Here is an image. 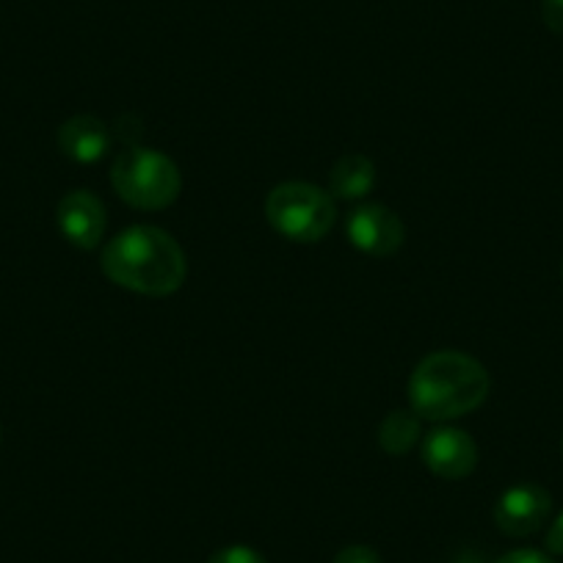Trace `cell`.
Segmentation results:
<instances>
[{"instance_id":"3957f363","label":"cell","mask_w":563,"mask_h":563,"mask_svg":"<svg viewBox=\"0 0 563 563\" xmlns=\"http://www.w3.org/2000/svg\"><path fill=\"white\" fill-rule=\"evenodd\" d=\"M111 183L119 199L139 210H164L180 197V172L158 150L128 147L111 166Z\"/></svg>"},{"instance_id":"ac0fdd59","label":"cell","mask_w":563,"mask_h":563,"mask_svg":"<svg viewBox=\"0 0 563 563\" xmlns=\"http://www.w3.org/2000/svg\"><path fill=\"white\" fill-rule=\"evenodd\" d=\"M561 453H563V440H561Z\"/></svg>"},{"instance_id":"30bf717a","label":"cell","mask_w":563,"mask_h":563,"mask_svg":"<svg viewBox=\"0 0 563 563\" xmlns=\"http://www.w3.org/2000/svg\"><path fill=\"white\" fill-rule=\"evenodd\" d=\"M376 186V166L365 155H343L332 166L329 188L338 199H362Z\"/></svg>"},{"instance_id":"e0dca14e","label":"cell","mask_w":563,"mask_h":563,"mask_svg":"<svg viewBox=\"0 0 563 563\" xmlns=\"http://www.w3.org/2000/svg\"><path fill=\"white\" fill-rule=\"evenodd\" d=\"M561 279H563V265H561Z\"/></svg>"},{"instance_id":"ba28073f","label":"cell","mask_w":563,"mask_h":563,"mask_svg":"<svg viewBox=\"0 0 563 563\" xmlns=\"http://www.w3.org/2000/svg\"><path fill=\"white\" fill-rule=\"evenodd\" d=\"M58 230L73 246L97 249L106 235V205L91 191H73L58 202Z\"/></svg>"},{"instance_id":"8fae6325","label":"cell","mask_w":563,"mask_h":563,"mask_svg":"<svg viewBox=\"0 0 563 563\" xmlns=\"http://www.w3.org/2000/svg\"><path fill=\"white\" fill-rule=\"evenodd\" d=\"M420 440V417L415 411H389L378 429V445L389 456H406Z\"/></svg>"},{"instance_id":"5b68a950","label":"cell","mask_w":563,"mask_h":563,"mask_svg":"<svg viewBox=\"0 0 563 563\" xmlns=\"http://www.w3.org/2000/svg\"><path fill=\"white\" fill-rule=\"evenodd\" d=\"M552 497L539 484H517L500 495L495 506V525L511 539H525L541 530L550 519Z\"/></svg>"},{"instance_id":"277c9868","label":"cell","mask_w":563,"mask_h":563,"mask_svg":"<svg viewBox=\"0 0 563 563\" xmlns=\"http://www.w3.org/2000/svg\"><path fill=\"white\" fill-rule=\"evenodd\" d=\"M265 216L282 238L296 243H316L338 219L332 194L312 183H282L265 199Z\"/></svg>"},{"instance_id":"52a82bcc","label":"cell","mask_w":563,"mask_h":563,"mask_svg":"<svg viewBox=\"0 0 563 563\" xmlns=\"http://www.w3.org/2000/svg\"><path fill=\"white\" fill-rule=\"evenodd\" d=\"M422 459L437 478L462 481L478 467V445L467 431L442 426L422 440Z\"/></svg>"},{"instance_id":"4fadbf2b","label":"cell","mask_w":563,"mask_h":563,"mask_svg":"<svg viewBox=\"0 0 563 563\" xmlns=\"http://www.w3.org/2000/svg\"><path fill=\"white\" fill-rule=\"evenodd\" d=\"M332 563H382L378 552L373 547L365 544H354V547H345V550L338 552Z\"/></svg>"},{"instance_id":"7c38bea8","label":"cell","mask_w":563,"mask_h":563,"mask_svg":"<svg viewBox=\"0 0 563 563\" xmlns=\"http://www.w3.org/2000/svg\"><path fill=\"white\" fill-rule=\"evenodd\" d=\"M208 563H268V561H265L263 552L252 550V547L230 544V547H224V550L213 552Z\"/></svg>"},{"instance_id":"9a60e30c","label":"cell","mask_w":563,"mask_h":563,"mask_svg":"<svg viewBox=\"0 0 563 563\" xmlns=\"http://www.w3.org/2000/svg\"><path fill=\"white\" fill-rule=\"evenodd\" d=\"M497 563H555L547 552L539 550H514L508 555H503Z\"/></svg>"},{"instance_id":"8992f818","label":"cell","mask_w":563,"mask_h":563,"mask_svg":"<svg viewBox=\"0 0 563 563\" xmlns=\"http://www.w3.org/2000/svg\"><path fill=\"white\" fill-rule=\"evenodd\" d=\"M345 235L362 254L387 257L404 246L406 230L404 221L384 205H362L345 221Z\"/></svg>"},{"instance_id":"7a4b0ae2","label":"cell","mask_w":563,"mask_h":563,"mask_svg":"<svg viewBox=\"0 0 563 563\" xmlns=\"http://www.w3.org/2000/svg\"><path fill=\"white\" fill-rule=\"evenodd\" d=\"M489 373L462 351H437L409 378L411 411L422 420L451 422L478 409L489 395Z\"/></svg>"},{"instance_id":"2e32d148","label":"cell","mask_w":563,"mask_h":563,"mask_svg":"<svg viewBox=\"0 0 563 563\" xmlns=\"http://www.w3.org/2000/svg\"><path fill=\"white\" fill-rule=\"evenodd\" d=\"M547 550H550L552 555H563V511L558 514L555 522L547 530Z\"/></svg>"},{"instance_id":"9c48e42d","label":"cell","mask_w":563,"mask_h":563,"mask_svg":"<svg viewBox=\"0 0 563 563\" xmlns=\"http://www.w3.org/2000/svg\"><path fill=\"white\" fill-rule=\"evenodd\" d=\"M58 147L75 164H97L111 147V135H108L106 122L80 113L58 128Z\"/></svg>"},{"instance_id":"6da1fadb","label":"cell","mask_w":563,"mask_h":563,"mask_svg":"<svg viewBox=\"0 0 563 563\" xmlns=\"http://www.w3.org/2000/svg\"><path fill=\"white\" fill-rule=\"evenodd\" d=\"M102 271L119 288L141 296H169L186 282V254L161 227H130L102 249Z\"/></svg>"},{"instance_id":"5bb4252c","label":"cell","mask_w":563,"mask_h":563,"mask_svg":"<svg viewBox=\"0 0 563 563\" xmlns=\"http://www.w3.org/2000/svg\"><path fill=\"white\" fill-rule=\"evenodd\" d=\"M541 20L552 34H563V0H541Z\"/></svg>"}]
</instances>
